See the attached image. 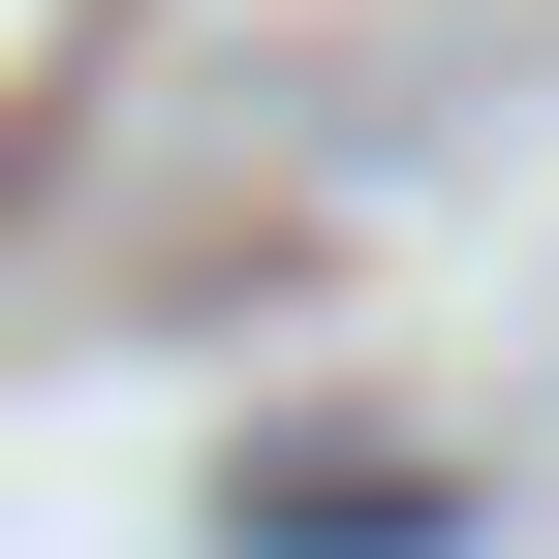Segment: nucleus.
Returning <instances> with one entry per match:
<instances>
[{"instance_id": "obj_1", "label": "nucleus", "mask_w": 559, "mask_h": 559, "mask_svg": "<svg viewBox=\"0 0 559 559\" xmlns=\"http://www.w3.org/2000/svg\"><path fill=\"white\" fill-rule=\"evenodd\" d=\"M249 528H280V559H404V528H436V466H249Z\"/></svg>"}]
</instances>
